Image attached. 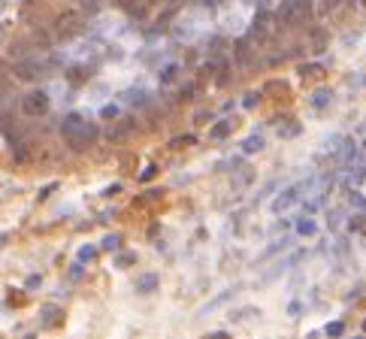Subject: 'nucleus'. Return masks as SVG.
Returning a JSON list of instances; mask_svg holds the SVG:
<instances>
[{
	"mask_svg": "<svg viewBox=\"0 0 366 339\" xmlns=\"http://www.w3.org/2000/svg\"><path fill=\"white\" fill-rule=\"evenodd\" d=\"M64 321V312L58 306H46V318H43V327H58Z\"/></svg>",
	"mask_w": 366,
	"mask_h": 339,
	"instance_id": "8",
	"label": "nucleus"
},
{
	"mask_svg": "<svg viewBox=\"0 0 366 339\" xmlns=\"http://www.w3.org/2000/svg\"><path fill=\"white\" fill-rule=\"evenodd\" d=\"M3 36H6V24H0V43H3Z\"/></svg>",
	"mask_w": 366,
	"mask_h": 339,
	"instance_id": "33",
	"label": "nucleus"
},
{
	"mask_svg": "<svg viewBox=\"0 0 366 339\" xmlns=\"http://www.w3.org/2000/svg\"><path fill=\"white\" fill-rule=\"evenodd\" d=\"M67 76H70V82H76V85H79V82H85V79L91 76V73H88L85 67H70V70H67Z\"/></svg>",
	"mask_w": 366,
	"mask_h": 339,
	"instance_id": "14",
	"label": "nucleus"
},
{
	"mask_svg": "<svg viewBox=\"0 0 366 339\" xmlns=\"http://www.w3.org/2000/svg\"><path fill=\"white\" fill-rule=\"evenodd\" d=\"M324 333L336 339V336H342V333H345V324H342V321H333V324H327V330H324Z\"/></svg>",
	"mask_w": 366,
	"mask_h": 339,
	"instance_id": "21",
	"label": "nucleus"
},
{
	"mask_svg": "<svg viewBox=\"0 0 366 339\" xmlns=\"http://www.w3.org/2000/svg\"><path fill=\"white\" fill-rule=\"evenodd\" d=\"M206 339H233V336H230V333H224V330H218V333H209Z\"/></svg>",
	"mask_w": 366,
	"mask_h": 339,
	"instance_id": "32",
	"label": "nucleus"
},
{
	"mask_svg": "<svg viewBox=\"0 0 366 339\" xmlns=\"http://www.w3.org/2000/svg\"><path fill=\"white\" fill-rule=\"evenodd\" d=\"M118 6L130 15H142L145 12V0H118Z\"/></svg>",
	"mask_w": 366,
	"mask_h": 339,
	"instance_id": "9",
	"label": "nucleus"
},
{
	"mask_svg": "<svg viewBox=\"0 0 366 339\" xmlns=\"http://www.w3.org/2000/svg\"><path fill=\"white\" fill-rule=\"evenodd\" d=\"M278 133H281V136H297V133H300V124H287L284 130L278 127Z\"/></svg>",
	"mask_w": 366,
	"mask_h": 339,
	"instance_id": "28",
	"label": "nucleus"
},
{
	"mask_svg": "<svg viewBox=\"0 0 366 339\" xmlns=\"http://www.w3.org/2000/svg\"><path fill=\"white\" fill-rule=\"evenodd\" d=\"M236 61H239L242 67H248V64H251V55H248V40H239V43H236Z\"/></svg>",
	"mask_w": 366,
	"mask_h": 339,
	"instance_id": "12",
	"label": "nucleus"
},
{
	"mask_svg": "<svg viewBox=\"0 0 366 339\" xmlns=\"http://www.w3.org/2000/svg\"><path fill=\"white\" fill-rule=\"evenodd\" d=\"M115 263H118V267H130V263H136V251H121Z\"/></svg>",
	"mask_w": 366,
	"mask_h": 339,
	"instance_id": "20",
	"label": "nucleus"
},
{
	"mask_svg": "<svg viewBox=\"0 0 366 339\" xmlns=\"http://www.w3.org/2000/svg\"><path fill=\"white\" fill-rule=\"evenodd\" d=\"M261 148H264V139H261V136H248V139L242 142V152H245V155H254V152H261Z\"/></svg>",
	"mask_w": 366,
	"mask_h": 339,
	"instance_id": "13",
	"label": "nucleus"
},
{
	"mask_svg": "<svg viewBox=\"0 0 366 339\" xmlns=\"http://www.w3.org/2000/svg\"><path fill=\"white\" fill-rule=\"evenodd\" d=\"M79 6H82L85 15H94V12L100 9V0H79Z\"/></svg>",
	"mask_w": 366,
	"mask_h": 339,
	"instance_id": "19",
	"label": "nucleus"
},
{
	"mask_svg": "<svg viewBox=\"0 0 366 339\" xmlns=\"http://www.w3.org/2000/svg\"><path fill=\"white\" fill-rule=\"evenodd\" d=\"M6 239H9V236H6V233H0V245H3V242H6Z\"/></svg>",
	"mask_w": 366,
	"mask_h": 339,
	"instance_id": "34",
	"label": "nucleus"
},
{
	"mask_svg": "<svg viewBox=\"0 0 366 339\" xmlns=\"http://www.w3.org/2000/svg\"><path fill=\"white\" fill-rule=\"evenodd\" d=\"M91 257H94V248H88V245H85V248L79 251V260H91Z\"/></svg>",
	"mask_w": 366,
	"mask_h": 339,
	"instance_id": "31",
	"label": "nucleus"
},
{
	"mask_svg": "<svg viewBox=\"0 0 366 339\" xmlns=\"http://www.w3.org/2000/svg\"><path fill=\"white\" fill-rule=\"evenodd\" d=\"M303 188L306 185H290V188H284V191L273 200V209L275 212H284V209H290V206H294L297 200H300V191H303Z\"/></svg>",
	"mask_w": 366,
	"mask_h": 339,
	"instance_id": "5",
	"label": "nucleus"
},
{
	"mask_svg": "<svg viewBox=\"0 0 366 339\" xmlns=\"http://www.w3.org/2000/svg\"><path fill=\"white\" fill-rule=\"evenodd\" d=\"M21 112H24L27 118L46 115V112H49V94H46V91H30V94H24V97H21Z\"/></svg>",
	"mask_w": 366,
	"mask_h": 339,
	"instance_id": "3",
	"label": "nucleus"
},
{
	"mask_svg": "<svg viewBox=\"0 0 366 339\" xmlns=\"http://www.w3.org/2000/svg\"><path fill=\"white\" fill-rule=\"evenodd\" d=\"M300 73H303V76H321L324 67H318V64H303V67H300Z\"/></svg>",
	"mask_w": 366,
	"mask_h": 339,
	"instance_id": "22",
	"label": "nucleus"
},
{
	"mask_svg": "<svg viewBox=\"0 0 366 339\" xmlns=\"http://www.w3.org/2000/svg\"><path fill=\"white\" fill-rule=\"evenodd\" d=\"M155 173H158V167H145V170H142V176H139V179H142V182H149V179H152V176H155Z\"/></svg>",
	"mask_w": 366,
	"mask_h": 339,
	"instance_id": "30",
	"label": "nucleus"
},
{
	"mask_svg": "<svg viewBox=\"0 0 366 339\" xmlns=\"http://www.w3.org/2000/svg\"><path fill=\"white\" fill-rule=\"evenodd\" d=\"M82 15L85 12H79V9H67V12H61L58 18H55V40H70V36H76L79 30H82Z\"/></svg>",
	"mask_w": 366,
	"mask_h": 339,
	"instance_id": "2",
	"label": "nucleus"
},
{
	"mask_svg": "<svg viewBox=\"0 0 366 339\" xmlns=\"http://www.w3.org/2000/svg\"><path fill=\"white\" fill-rule=\"evenodd\" d=\"M348 203H351V206H357V209H366V197H363V194H357V191H351V194H348Z\"/></svg>",
	"mask_w": 366,
	"mask_h": 339,
	"instance_id": "24",
	"label": "nucleus"
},
{
	"mask_svg": "<svg viewBox=\"0 0 366 339\" xmlns=\"http://www.w3.org/2000/svg\"><path fill=\"white\" fill-rule=\"evenodd\" d=\"M158 285H161V279H158L155 273H145V276L136 279V291H139V294H152Z\"/></svg>",
	"mask_w": 366,
	"mask_h": 339,
	"instance_id": "6",
	"label": "nucleus"
},
{
	"mask_svg": "<svg viewBox=\"0 0 366 339\" xmlns=\"http://www.w3.org/2000/svg\"><path fill=\"white\" fill-rule=\"evenodd\" d=\"M118 245H121V236H118V233H109V236L103 239V248H109V251H115Z\"/></svg>",
	"mask_w": 366,
	"mask_h": 339,
	"instance_id": "23",
	"label": "nucleus"
},
{
	"mask_svg": "<svg viewBox=\"0 0 366 339\" xmlns=\"http://www.w3.org/2000/svg\"><path fill=\"white\" fill-rule=\"evenodd\" d=\"M100 115H103V118H115V115H118V106H103Z\"/></svg>",
	"mask_w": 366,
	"mask_h": 339,
	"instance_id": "29",
	"label": "nucleus"
},
{
	"mask_svg": "<svg viewBox=\"0 0 366 339\" xmlns=\"http://www.w3.org/2000/svg\"><path fill=\"white\" fill-rule=\"evenodd\" d=\"M145 97H149L145 91H127V94H124V100H130L133 106H142V103H145Z\"/></svg>",
	"mask_w": 366,
	"mask_h": 339,
	"instance_id": "18",
	"label": "nucleus"
},
{
	"mask_svg": "<svg viewBox=\"0 0 366 339\" xmlns=\"http://www.w3.org/2000/svg\"><path fill=\"white\" fill-rule=\"evenodd\" d=\"M12 76H15L18 82H33V79H40V76H43V67L36 64V61L21 58V61H15V64H12Z\"/></svg>",
	"mask_w": 366,
	"mask_h": 339,
	"instance_id": "4",
	"label": "nucleus"
},
{
	"mask_svg": "<svg viewBox=\"0 0 366 339\" xmlns=\"http://www.w3.org/2000/svg\"><path fill=\"white\" fill-rule=\"evenodd\" d=\"M363 179H366V164H363V167H357V170H351V182H354V185H360Z\"/></svg>",
	"mask_w": 366,
	"mask_h": 339,
	"instance_id": "27",
	"label": "nucleus"
},
{
	"mask_svg": "<svg viewBox=\"0 0 366 339\" xmlns=\"http://www.w3.org/2000/svg\"><path fill=\"white\" fill-rule=\"evenodd\" d=\"M315 230H318V227H315V221H312V218H300V221H297V233H303V236H312Z\"/></svg>",
	"mask_w": 366,
	"mask_h": 339,
	"instance_id": "16",
	"label": "nucleus"
},
{
	"mask_svg": "<svg viewBox=\"0 0 366 339\" xmlns=\"http://www.w3.org/2000/svg\"><path fill=\"white\" fill-rule=\"evenodd\" d=\"M61 133H64V142L73 148V152H85V148L97 139V124L85 121L79 112H70V115H64L61 121Z\"/></svg>",
	"mask_w": 366,
	"mask_h": 339,
	"instance_id": "1",
	"label": "nucleus"
},
{
	"mask_svg": "<svg viewBox=\"0 0 366 339\" xmlns=\"http://www.w3.org/2000/svg\"><path fill=\"white\" fill-rule=\"evenodd\" d=\"M230 130H233V121H218V124L209 130V136H212V139H224V136H230Z\"/></svg>",
	"mask_w": 366,
	"mask_h": 339,
	"instance_id": "11",
	"label": "nucleus"
},
{
	"mask_svg": "<svg viewBox=\"0 0 366 339\" xmlns=\"http://www.w3.org/2000/svg\"><path fill=\"white\" fill-rule=\"evenodd\" d=\"M191 142H194V133H185V136H176L170 145H173V148H182V145H191Z\"/></svg>",
	"mask_w": 366,
	"mask_h": 339,
	"instance_id": "25",
	"label": "nucleus"
},
{
	"mask_svg": "<svg viewBox=\"0 0 366 339\" xmlns=\"http://www.w3.org/2000/svg\"><path fill=\"white\" fill-rule=\"evenodd\" d=\"M330 97H333V91H330V88H318V91L309 97V103H312L315 109H324L327 103H330Z\"/></svg>",
	"mask_w": 366,
	"mask_h": 339,
	"instance_id": "7",
	"label": "nucleus"
},
{
	"mask_svg": "<svg viewBox=\"0 0 366 339\" xmlns=\"http://www.w3.org/2000/svg\"><path fill=\"white\" fill-rule=\"evenodd\" d=\"M176 76H179V64H167V67L161 70V82H164V85L176 82Z\"/></svg>",
	"mask_w": 366,
	"mask_h": 339,
	"instance_id": "15",
	"label": "nucleus"
},
{
	"mask_svg": "<svg viewBox=\"0 0 366 339\" xmlns=\"http://www.w3.org/2000/svg\"><path fill=\"white\" fill-rule=\"evenodd\" d=\"M130 127H133V118L118 121V124H115V130H109V139H124V136L130 133Z\"/></svg>",
	"mask_w": 366,
	"mask_h": 339,
	"instance_id": "10",
	"label": "nucleus"
},
{
	"mask_svg": "<svg viewBox=\"0 0 366 339\" xmlns=\"http://www.w3.org/2000/svg\"><path fill=\"white\" fill-rule=\"evenodd\" d=\"M230 294H233V291H224V294H218V297H215V300H209V303H206V306H203V312H212V309H215V306H221V303H224V300H227V297H230Z\"/></svg>",
	"mask_w": 366,
	"mask_h": 339,
	"instance_id": "17",
	"label": "nucleus"
},
{
	"mask_svg": "<svg viewBox=\"0 0 366 339\" xmlns=\"http://www.w3.org/2000/svg\"><path fill=\"white\" fill-rule=\"evenodd\" d=\"M258 100H261V94H258V91H248V94H245V100H242V106H245V109H251V106H258Z\"/></svg>",
	"mask_w": 366,
	"mask_h": 339,
	"instance_id": "26",
	"label": "nucleus"
}]
</instances>
